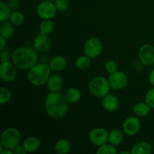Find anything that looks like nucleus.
<instances>
[{"mask_svg":"<svg viewBox=\"0 0 154 154\" xmlns=\"http://www.w3.org/2000/svg\"><path fill=\"white\" fill-rule=\"evenodd\" d=\"M152 108L145 102H138L133 107V112L138 117H144L148 115Z\"/></svg>","mask_w":154,"mask_h":154,"instance_id":"nucleus-20","label":"nucleus"},{"mask_svg":"<svg viewBox=\"0 0 154 154\" xmlns=\"http://www.w3.org/2000/svg\"><path fill=\"white\" fill-rule=\"evenodd\" d=\"M102 43L98 38H90L86 42L84 47V54L90 59H96L102 52Z\"/></svg>","mask_w":154,"mask_h":154,"instance_id":"nucleus-6","label":"nucleus"},{"mask_svg":"<svg viewBox=\"0 0 154 154\" xmlns=\"http://www.w3.org/2000/svg\"><path fill=\"white\" fill-rule=\"evenodd\" d=\"M14 151L13 150H11V149L5 148V150H3V151L2 152L1 154H13Z\"/></svg>","mask_w":154,"mask_h":154,"instance_id":"nucleus-37","label":"nucleus"},{"mask_svg":"<svg viewBox=\"0 0 154 154\" xmlns=\"http://www.w3.org/2000/svg\"><path fill=\"white\" fill-rule=\"evenodd\" d=\"M102 106L105 111L108 112H113L118 109L120 106V102L117 96L108 93L102 98Z\"/></svg>","mask_w":154,"mask_h":154,"instance_id":"nucleus-14","label":"nucleus"},{"mask_svg":"<svg viewBox=\"0 0 154 154\" xmlns=\"http://www.w3.org/2000/svg\"><path fill=\"white\" fill-rule=\"evenodd\" d=\"M11 13V8L4 2H0V21L3 22V21L8 20L10 18Z\"/></svg>","mask_w":154,"mask_h":154,"instance_id":"nucleus-27","label":"nucleus"},{"mask_svg":"<svg viewBox=\"0 0 154 154\" xmlns=\"http://www.w3.org/2000/svg\"><path fill=\"white\" fill-rule=\"evenodd\" d=\"M36 12L39 17H41L42 19L51 20L52 18L55 17L57 9L54 2L43 0L38 5L37 8H36Z\"/></svg>","mask_w":154,"mask_h":154,"instance_id":"nucleus-7","label":"nucleus"},{"mask_svg":"<svg viewBox=\"0 0 154 154\" xmlns=\"http://www.w3.org/2000/svg\"><path fill=\"white\" fill-rule=\"evenodd\" d=\"M54 29V23L52 22L51 20L49 19L43 20L41 22L40 26H39V32H40V33L44 35H49V34L52 32Z\"/></svg>","mask_w":154,"mask_h":154,"instance_id":"nucleus-24","label":"nucleus"},{"mask_svg":"<svg viewBox=\"0 0 154 154\" xmlns=\"http://www.w3.org/2000/svg\"><path fill=\"white\" fill-rule=\"evenodd\" d=\"M9 20L14 25L20 26L23 23L24 20H25V17H24L23 14L16 11L12 12Z\"/></svg>","mask_w":154,"mask_h":154,"instance_id":"nucleus-28","label":"nucleus"},{"mask_svg":"<svg viewBox=\"0 0 154 154\" xmlns=\"http://www.w3.org/2000/svg\"><path fill=\"white\" fill-rule=\"evenodd\" d=\"M41 144H42V142H41V140L39 138L34 136H30L26 138L23 145L24 148L26 150L27 153H33L40 147Z\"/></svg>","mask_w":154,"mask_h":154,"instance_id":"nucleus-17","label":"nucleus"},{"mask_svg":"<svg viewBox=\"0 0 154 154\" xmlns=\"http://www.w3.org/2000/svg\"><path fill=\"white\" fill-rule=\"evenodd\" d=\"M0 78L2 81L6 83H11L17 78V70L15 65L9 61L2 62L0 64Z\"/></svg>","mask_w":154,"mask_h":154,"instance_id":"nucleus-10","label":"nucleus"},{"mask_svg":"<svg viewBox=\"0 0 154 154\" xmlns=\"http://www.w3.org/2000/svg\"><path fill=\"white\" fill-rule=\"evenodd\" d=\"M108 138H109V132L102 127L94 128L90 131L89 134V139L90 142L93 145L98 147L108 142Z\"/></svg>","mask_w":154,"mask_h":154,"instance_id":"nucleus-8","label":"nucleus"},{"mask_svg":"<svg viewBox=\"0 0 154 154\" xmlns=\"http://www.w3.org/2000/svg\"><path fill=\"white\" fill-rule=\"evenodd\" d=\"M66 66H67V60L63 56H56L50 60V68L51 70L55 72H61L64 70Z\"/></svg>","mask_w":154,"mask_h":154,"instance_id":"nucleus-16","label":"nucleus"},{"mask_svg":"<svg viewBox=\"0 0 154 154\" xmlns=\"http://www.w3.org/2000/svg\"><path fill=\"white\" fill-rule=\"evenodd\" d=\"M105 69L106 72L110 75V74H112L117 71V66L115 62L113 60H108L105 63Z\"/></svg>","mask_w":154,"mask_h":154,"instance_id":"nucleus-32","label":"nucleus"},{"mask_svg":"<svg viewBox=\"0 0 154 154\" xmlns=\"http://www.w3.org/2000/svg\"><path fill=\"white\" fill-rule=\"evenodd\" d=\"M14 24L11 22L5 20L1 22L0 25V35L6 39H9L13 36L14 32Z\"/></svg>","mask_w":154,"mask_h":154,"instance_id":"nucleus-19","label":"nucleus"},{"mask_svg":"<svg viewBox=\"0 0 154 154\" xmlns=\"http://www.w3.org/2000/svg\"><path fill=\"white\" fill-rule=\"evenodd\" d=\"M71 144L70 141L67 139H62L58 140L55 143L54 145V150L58 154H66L70 151Z\"/></svg>","mask_w":154,"mask_h":154,"instance_id":"nucleus-22","label":"nucleus"},{"mask_svg":"<svg viewBox=\"0 0 154 154\" xmlns=\"http://www.w3.org/2000/svg\"><path fill=\"white\" fill-rule=\"evenodd\" d=\"M44 1H49V2H54L56 0H44Z\"/></svg>","mask_w":154,"mask_h":154,"instance_id":"nucleus-39","label":"nucleus"},{"mask_svg":"<svg viewBox=\"0 0 154 154\" xmlns=\"http://www.w3.org/2000/svg\"><path fill=\"white\" fill-rule=\"evenodd\" d=\"M120 153L123 154V153H126V154H132L131 153V151H121L120 152Z\"/></svg>","mask_w":154,"mask_h":154,"instance_id":"nucleus-38","label":"nucleus"},{"mask_svg":"<svg viewBox=\"0 0 154 154\" xmlns=\"http://www.w3.org/2000/svg\"><path fill=\"white\" fill-rule=\"evenodd\" d=\"M11 99V93L8 88L1 87V93H0V105H3L8 103Z\"/></svg>","mask_w":154,"mask_h":154,"instance_id":"nucleus-29","label":"nucleus"},{"mask_svg":"<svg viewBox=\"0 0 154 154\" xmlns=\"http://www.w3.org/2000/svg\"><path fill=\"white\" fill-rule=\"evenodd\" d=\"M116 146L113 145L111 143H105L102 145L99 146L98 150H96L97 154H117V150Z\"/></svg>","mask_w":154,"mask_h":154,"instance_id":"nucleus-26","label":"nucleus"},{"mask_svg":"<svg viewBox=\"0 0 154 154\" xmlns=\"http://www.w3.org/2000/svg\"><path fill=\"white\" fill-rule=\"evenodd\" d=\"M11 59L17 68L22 70H29L36 64L38 56L35 49L28 47H20L13 51Z\"/></svg>","mask_w":154,"mask_h":154,"instance_id":"nucleus-2","label":"nucleus"},{"mask_svg":"<svg viewBox=\"0 0 154 154\" xmlns=\"http://www.w3.org/2000/svg\"><path fill=\"white\" fill-rule=\"evenodd\" d=\"M69 101L66 96L59 92H50L45 99V109L53 119L62 118L69 110Z\"/></svg>","mask_w":154,"mask_h":154,"instance_id":"nucleus-1","label":"nucleus"},{"mask_svg":"<svg viewBox=\"0 0 154 154\" xmlns=\"http://www.w3.org/2000/svg\"><path fill=\"white\" fill-rule=\"evenodd\" d=\"M88 90L93 96L103 98L109 93L111 86L108 79L102 76H96L89 82Z\"/></svg>","mask_w":154,"mask_h":154,"instance_id":"nucleus-4","label":"nucleus"},{"mask_svg":"<svg viewBox=\"0 0 154 154\" xmlns=\"http://www.w3.org/2000/svg\"><path fill=\"white\" fill-rule=\"evenodd\" d=\"M20 140V132L16 128H7L2 133L1 143L3 144L5 149L14 150L17 146L19 145Z\"/></svg>","mask_w":154,"mask_h":154,"instance_id":"nucleus-5","label":"nucleus"},{"mask_svg":"<svg viewBox=\"0 0 154 154\" xmlns=\"http://www.w3.org/2000/svg\"><path fill=\"white\" fill-rule=\"evenodd\" d=\"M132 154H150L152 153V146L147 141H140L134 144L131 148Z\"/></svg>","mask_w":154,"mask_h":154,"instance_id":"nucleus-18","label":"nucleus"},{"mask_svg":"<svg viewBox=\"0 0 154 154\" xmlns=\"http://www.w3.org/2000/svg\"><path fill=\"white\" fill-rule=\"evenodd\" d=\"M69 103H77L81 98V93L76 87H69L65 93Z\"/></svg>","mask_w":154,"mask_h":154,"instance_id":"nucleus-23","label":"nucleus"},{"mask_svg":"<svg viewBox=\"0 0 154 154\" xmlns=\"http://www.w3.org/2000/svg\"><path fill=\"white\" fill-rule=\"evenodd\" d=\"M149 81H150V84L154 87V69L151 71L149 75Z\"/></svg>","mask_w":154,"mask_h":154,"instance_id":"nucleus-36","label":"nucleus"},{"mask_svg":"<svg viewBox=\"0 0 154 154\" xmlns=\"http://www.w3.org/2000/svg\"><path fill=\"white\" fill-rule=\"evenodd\" d=\"M141 128V122L138 117L131 116L126 118L123 123V132L128 135H135L139 132Z\"/></svg>","mask_w":154,"mask_h":154,"instance_id":"nucleus-12","label":"nucleus"},{"mask_svg":"<svg viewBox=\"0 0 154 154\" xmlns=\"http://www.w3.org/2000/svg\"><path fill=\"white\" fill-rule=\"evenodd\" d=\"M13 151L14 154H26L27 153L26 150L25 148H24L23 145L21 146L20 145V144L18 146H17V147L14 149Z\"/></svg>","mask_w":154,"mask_h":154,"instance_id":"nucleus-33","label":"nucleus"},{"mask_svg":"<svg viewBox=\"0 0 154 154\" xmlns=\"http://www.w3.org/2000/svg\"><path fill=\"white\" fill-rule=\"evenodd\" d=\"M145 102L152 109H154V87L146 93Z\"/></svg>","mask_w":154,"mask_h":154,"instance_id":"nucleus-31","label":"nucleus"},{"mask_svg":"<svg viewBox=\"0 0 154 154\" xmlns=\"http://www.w3.org/2000/svg\"><path fill=\"white\" fill-rule=\"evenodd\" d=\"M51 39L48 35H44L40 33L34 39L33 48L36 52L44 54L47 52L51 47Z\"/></svg>","mask_w":154,"mask_h":154,"instance_id":"nucleus-13","label":"nucleus"},{"mask_svg":"<svg viewBox=\"0 0 154 154\" xmlns=\"http://www.w3.org/2000/svg\"><path fill=\"white\" fill-rule=\"evenodd\" d=\"M9 58H10V54H9L8 51H7L6 50L2 51V62L8 61Z\"/></svg>","mask_w":154,"mask_h":154,"instance_id":"nucleus-34","label":"nucleus"},{"mask_svg":"<svg viewBox=\"0 0 154 154\" xmlns=\"http://www.w3.org/2000/svg\"><path fill=\"white\" fill-rule=\"evenodd\" d=\"M51 77V68L45 63L35 64L29 69L27 78L30 84L34 86L44 85L47 84Z\"/></svg>","mask_w":154,"mask_h":154,"instance_id":"nucleus-3","label":"nucleus"},{"mask_svg":"<svg viewBox=\"0 0 154 154\" xmlns=\"http://www.w3.org/2000/svg\"><path fill=\"white\" fill-rule=\"evenodd\" d=\"M138 57L144 66L154 64V47L148 44L142 45L138 51Z\"/></svg>","mask_w":154,"mask_h":154,"instance_id":"nucleus-11","label":"nucleus"},{"mask_svg":"<svg viewBox=\"0 0 154 154\" xmlns=\"http://www.w3.org/2000/svg\"><path fill=\"white\" fill-rule=\"evenodd\" d=\"M6 45H7V39L0 36V50L1 51L5 50V48H6Z\"/></svg>","mask_w":154,"mask_h":154,"instance_id":"nucleus-35","label":"nucleus"},{"mask_svg":"<svg viewBox=\"0 0 154 154\" xmlns=\"http://www.w3.org/2000/svg\"><path fill=\"white\" fill-rule=\"evenodd\" d=\"M91 64V59L87 55L80 56L75 61V66L79 70H85L88 69Z\"/></svg>","mask_w":154,"mask_h":154,"instance_id":"nucleus-25","label":"nucleus"},{"mask_svg":"<svg viewBox=\"0 0 154 154\" xmlns=\"http://www.w3.org/2000/svg\"><path fill=\"white\" fill-rule=\"evenodd\" d=\"M63 78L59 75H51L47 82V88L50 92H59L63 86Z\"/></svg>","mask_w":154,"mask_h":154,"instance_id":"nucleus-15","label":"nucleus"},{"mask_svg":"<svg viewBox=\"0 0 154 154\" xmlns=\"http://www.w3.org/2000/svg\"><path fill=\"white\" fill-rule=\"evenodd\" d=\"M111 88L114 90H123L128 84V77L124 72L116 71L108 77Z\"/></svg>","mask_w":154,"mask_h":154,"instance_id":"nucleus-9","label":"nucleus"},{"mask_svg":"<svg viewBox=\"0 0 154 154\" xmlns=\"http://www.w3.org/2000/svg\"><path fill=\"white\" fill-rule=\"evenodd\" d=\"M56 8L57 9V11L64 12L67 10L68 6H69V2L67 0H56L54 2Z\"/></svg>","mask_w":154,"mask_h":154,"instance_id":"nucleus-30","label":"nucleus"},{"mask_svg":"<svg viewBox=\"0 0 154 154\" xmlns=\"http://www.w3.org/2000/svg\"><path fill=\"white\" fill-rule=\"evenodd\" d=\"M123 139H124V135L120 129H114L109 132L108 142L111 143L113 145H120L123 142Z\"/></svg>","mask_w":154,"mask_h":154,"instance_id":"nucleus-21","label":"nucleus"}]
</instances>
